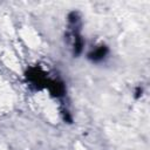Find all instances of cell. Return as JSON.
I'll list each match as a JSON object with an SVG mask.
<instances>
[{
  "instance_id": "4",
  "label": "cell",
  "mask_w": 150,
  "mask_h": 150,
  "mask_svg": "<svg viewBox=\"0 0 150 150\" xmlns=\"http://www.w3.org/2000/svg\"><path fill=\"white\" fill-rule=\"evenodd\" d=\"M82 46H83V40L81 36H76L75 38V43H74V49H75V54H80L82 50Z\"/></svg>"
},
{
  "instance_id": "2",
  "label": "cell",
  "mask_w": 150,
  "mask_h": 150,
  "mask_svg": "<svg viewBox=\"0 0 150 150\" xmlns=\"http://www.w3.org/2000/svg\"><path fill=\"white\" fill-rule=\"evenodd\" d=\"M47 88H48L49 93L52 94V96H54V97H61L64 94V84L61 81L49 80Z\"/></svg>"
},
{
  "instance_id": "3",
  "label": "cell",
  "mask_w": 150,
  "mask_h": 150,
  "mask_svg": "<svg viewBox=\"0 0 150 150\" xmlns=\"http://www.w3.org/2000/svg\"><path fill=\"white\" fill-rule=\"evenodd\" d=\"M107 53H108V48L105 46H100L94 52H91L88 56H89V59L91 61H100V60H102L107 55Z\"/></svg>"
},
{
  "instance_id": "5",
  "label": "cell",
  "mask_w": 150,
  "mask_h": 150,
  "mask_svg": "<svg viewBox=\"0 0 150 150\" xmlns=\"http://www.w3.org/2000/svg\"><path fill=\"white\" fill-rule=\"evenodd\" d=\"M64 120H67L69 123L71 122V118H70V116H69V114H68L67 111H64Z\"/></svg>"
},
{
  "instance_id": "1",
  "label": "cell",
  "mask_w": 150,
  "mask_h": 150,
  "mask_svg": "<svg viewBox=\"0 0 150 150\" xmlns=\"http://www.w3.org/2000/svg\"><path fill=\"white\" fill-rule=\"evenodd\" d=\"M26 80L33 83L38 89L47 88V84L49 82V79L46 76V73L39 66L30 67L26 71Z\"/></svg>"
}]
</instances>
